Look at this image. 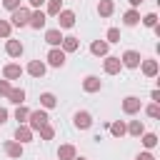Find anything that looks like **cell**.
<instances>
[{"label":"cell","mask_w":160,"mask_h":160,"mask_svg":"<svg viewBox=\"0 0 160 160\" xmlns=\"http://www.w3.org/2000/svg\"><path fill=\"white\" fill-rule=\"evenodd\" d=\"M48 122H50L48 110H42V108L30 110V115H28V128H30V130H40V128H45Z\"/></svg>","instance_id":"1"},{"label":"cell","mask_w":160,"mask_h":160,"mask_svg":"<svg viewBox=\"0 0 160 160\" xmlns=\"http://www.w3.org/2000/svg\"><path fill=\"white\" fill-rule=\"evenodd\" d=\"M28 22H30V10L28 8L20 5L18 10H12V15H10V25L12 28H25Z\"/></svg>","instance_id":"2"},{"label":"cell","mask_w":160,"mask_h":160,"mask_svg":"<svg viewBox=\"0 0 160 160\" xmlns=\"http://www.w3.org/2000/svg\"><path fill=\"white\" fill-rule=\"evenodd\" d=\"M72 125H75L78 130H90V128H92V115H90L88 110H78V112L72 115Z\"/></svg>","instance_id":"3"},{"label":"cell","mask_w":160,"mask_h":160,"mask_svg":"<svg viewBox=\"0 0 160 160\" xmlns=\"http://www.w3.org/2000/svg\"><path fill=\"white\" fill-rule=\"evenodd\" d=\"M140 52L138 50H125L122 52V58H120V62H122V68H130V70H135V68H140Z\"/></svg>","instance_id":"4"},{"label":"cell","mask_w":160,"mask_h":160,"mask_svg":"<svg viewBox=\"0 0 160 160\" xmlns=\"http://www.w3.org/2000/svg\"><path fill=\"white\" fill-rule=\"evenodd\" d=\"M140 108H142V100L138 95H128L122 100V112L125 115H135V112H140Z\"/></svg>","instance_id":"5"},{"label":"cell","mask_w":160,"mask_h":160,"mask_svg":"<svg viewBox=\"0 0 160 160\" xmlns=\"http://www.w3.org/2000/svg\"><path fill=\"white\" fill-rule=\"evenodd\" d=\"M102 70H105L108 75H118V72L122 70L120 58H115V55H105V60H102Z\"/></svg>","instance_id":"6"},{"label":"cell","mask_w":160,"mask_h":160,"mask_svg":"<svg viewBox=\"0 0 160 160\" xmlns=\"http://www.w3.org/2000/svg\"><path fill=\"white\" fill-rule=\"evenodd\" d=\"M75 25V12L72 10H60L58 12V30H68Z\"/></svg>","instance_id":"7"},{"label":"cell","mask_w":160,"mask_h":160,"mask_svg":"<svg viewBox=\"0 0 160 160\" xmlns=\"http://www.w3.org/2000/svg\"><path fill=\"white\" fill-rule=\"evenodd\" d=\"M140 68H142V75H145V78H155V75L160 72V65H158V60H152V58L140 60Z\"/></svg>","instance_id":"8"},{"label":"cell","mask_w":160,"mask_h":160,"mask_svg":"<svg viewBox=\"0 0 160 160\" xmlns=\"http://www.w3.org/2000/svg\"><path fill=\"white\" fill-rule=\"evenodd\" d=\"M82 90H85V92H100V90H102V80H100L98 75H88V78L82 80Z\"/></svg>","instance_id":"9"},{"label":"cell","mask_w":160,"mask_h":160,"mask_svg":"<svg viewBox=\"0 0 160 160\" xmlns=\"http://www.w3.org/2000/svg\"><path fill=\"white\" fill-rule=\"evenodd\" d=\"M22 50H25V48H22V42H20V40H12V38H8V40H5V52H8L10 58H20V55H22Z\"/></svg>","instance_id":"10"},{"label":"cell","mask_w":160,"mask_h":160,"mask_svg":"<svg viewBox=\"0 0 160 160\" xmlns=\"http://www.w3.org/2000/svg\"><path fill=\"white\" fill-rule=\"evenodd\" d=\"M48 65H52V68H62V65H65V52H62L60 48H52V50L48 52Z\"/></svg>","instance_id":"11"},{"label":"cell","mask_w":160,"mask_h":160,"mask_svg":"<svg viewBox=\"0 0 160 160\" xmlns=\"http://www.w3.org/2000/svg\"><path fill=\"white\" fill-rule=\"evenodd\" d=\"M20 75H22V68H20L18 62H8V65L2 68V78H5V80H20Z\"/></svg>","instance_id":"12"},{"label":"cell","mask_w":160,"mask_h":160,"mask_svg":"<svg viewBox=\"0 0 160 160\" xmlns=\"http://www.w3.org/2000/svg\"><path fill=\"white\" fill-rule=\"evenodd\" d=\"M2 150L8 152V158H22V145L18 140H5Z\"/></svg>","instance_id":"13"},{"label":"cell","mask_w":160,"mask_h":160,"mask_svg":"<svg viewBox=\"0 0 160 160\" xmlns=\"http://www.w3.org/2000/svg\"><path fill=\"white\" fill-rule=\"evenodd\" d=\"M80 48V40L75 38V35H68V38H62V42H60V50L68 55V52H75Z\"/></svg>","instance_id":"14"},{"label":"cell","mask_w":160,"mask_h":160,"mask_svg":"<svg viewBox=\"0 0 160 160\" xmlns=\"http://www.w3.org/2000/svg\"><path fill=\"white\" fill-rule=\"evenodd\" d=\"M72 158H78V150H75V145L65 142V145H60V148H58V160H72Z\"/></svg>","instance_id":"15"},{"label":"cell","mask_w":160,"mask_h":160,"mask_svg":"<svg viewBox=\"0 0 160 160\" xmlns=\"http://www.w3.org/2000/svg\"><path fill=\"white\" fill-rule=\"evenodd\" d=\"M45 42L52 45V48H60V42H62V32H60L58 28H50V30L45 32Z\"/></svg>","instance_id":"16"},{"label":"cell","mask_w":160,"mask_h":160,"mask_svg":"<svg viewBox=\"0 0 160 160\" xmlns=\"http://www.w3.org/2000/svg\"><path fill=\"white\" fill-rule=\"evenodd\" d=\"M45 70H48V68H45L42 60H30V62H28V72H30L32 78H42Z\"/></svg>","instance_id":"17"},{"label":"cell","mask_w":160,"mask_h":160,"mask_svg":"<svg viewBox=\"0 0 160 160\" xmlns=\"http://www.w3.org/2000/svg\"><path fill=\"white\" fill-rule=\"evenodd\" d=\"M15 140H18L20 145L30 142V140H32V130H30L28 125H18V130H15Z\"/></svg>","instance_id":"18"},{"label":"cell","mask_w":160,"mask_h":160,"mask_svg":"<svg viewBox=\"0 0 160 160\" xmlns=\"http://www.w3.org/2000/svg\"><path fill=\"white\" fill-rule=\"evenodd\" d=\"M45 20H48L45 12H42V10H35V12H30V22H28V25L35 28V30H40V28H45Z\"/></svg>","instance_id":"19"},{"label":"cell","mask_w":160,"mask_h":160,"mask_svg":"<svg viewBox=\"0 0 160 160\" xmlns=\"http://www.w3.org/2000/svg\"><path fill=\"white\" fill-rule=\"evenodd\" d=\"M108 48H110V45H108L105 40H92V42H90V52L98 55V58H105V55H108Z\"/></svg>","instance_id":"20"},{"label":"cell","mask_w":160,"mask_h":160,"mask_svg":"<svg viewBox=\"0 0 160 160\" xmlns=\"http://www.w3.org/2000/svg\"><path fill=\"white\" fill-rule=\"evenodd\" d=\"M125 132H130L132 138H140V135L145 132V125H142L140 120H130V122L125 125Z\"/></svg>","instance_id":"21"},{"label":"cell","mask_w":160,"mask_h":160,"mask_svg":"<svg viewBox=\"0 0 160 160\" xmlns=\"http://www.w3.org/2000/svg\"><path fill=\"white\" fill-rule=\"evenodd\" d=\"M98 12H100V18H110L115 12V2L112 0H100L98 2Z\"/></svg>","instance_id":"22"},{"label":"cell","mask_w":160,"mask_h":160,"mask_svg":"<svg viewBox=\"0 0 160 160\" xmlns=\"http://www.w3.org/2000/svg\"><path fill=\"white\" fill-rule=\"evenodd\" d=\"M8 100H10L12 105H22V100H25V90H22V88H12L10 95H8Z\"/></svg>","instance_id":"23"},{"label":"cell","mask_w":160,"mask_h":160,"mask_svg":"<svg viewBox=\"0 0 160 160\" xmlns=\"http://www.w3.org/2000/svg\"><path fill=\"white\" fill-rule=\"evenodd\" d=\"M40 105H42V110H50V108L58 105V98H55L52 92H42V95H40Z\"/></svg>","instance_id":"24"},{"label":"cell","mask_w":160,"mask_h":160,"mask_svg":"<svg viewBox=\"0 0 160 160\" xmlns=\"http://www.w3.org/2000/svg\"><path fill=\"white\" fill-rule=\"evenodd\" d=\"M122 22H125L128 28H132V25H138V22H140V12H138V10H128V12L122 15Z\"/></svg>","instance_id":"25"},{"label":"cell","mask_w":160,"mask_h":160,"mask_svg":"<svg viewBox=\"0 0 160 160\" xmlns=\"http://www.w3.org/2000/svg\"><path fill=\"white\" fill-rule=\"evenodd\" d=\"M108 128H110L112 138H122V135H125V122H122V120H115V122H110Z\"/></svg>","instance_id":"26"},{"label":"cell","mask_w":160,"mask_h":160,"mask_svg":"<svg viewBox=\"0 0 160 160\" xmlns=\"http://www.w3.org/2000/svg\"><path fill=\"white\" fill-rule=\"evenodd\" d=\"M28 115H30V110H28L25 105H18V108H15V120H18L20 125H25V122H28Z\"/></svg>","instance_id":"27"},{"label":"cell","mask_w":160,"mask_h":160,"mask_svg":"<svg viewBox=\"0 0 160 160\" xmlns=\"http://www.w3.org/2000/svg\"><path fill=\"white\" fill-rule=\"evenodd\" d=\"M140 138H142V145H145L148 150H152V148L158 145V135H155V132H142Z\"/></svg>","instance_id":"28"},{"label":"cell","mask_w":160,"mask_h":160,"mask_svg":"<svg viewBox=\"0 0 160 160\" xmlns=\"http://www.w3.org/2000/svg\"><path fill=\"white\" fill-rule=\"evenodd\" d=\"M60 10H62V0H48V15H55L58 18Z\"/></svg>","instance_id":"29"},{"label":"cell","mask_w":160,"mask_h":160,"mask_svg":"<svg viewBox=\"0 0 160 160\" xmlns=\"http://www.w3.org/2000/svg\"><path fill=\"white\" fill-rule=\"evenodd\" d=\"M38 132H40V138H42V140H52V138H55V128H52L50 122H48L45 128H40Z\"/></svg>","instance_id":"30"},{"label":"cell","mask_w":160,"mask_h":160,"mask_svg":"<svg viewBox=\"0 0 160 160\" xmlns=\"http://www.w3.org/2000/svg\"><path fill=\"white\" fill-rule=\"evenodd\" d=\"M140 20H142V25H145V28H155V25H158V15H155V12H148V15H145V18H140Z\"/></svg>","instance_id":"31"},{"label":"cell","mask_w":160,"mask_h":160,"mask_svg":"<svg viewBox=\"0 0 160 160\" xmlns=\"http://www.w3.org/2000/svg\"><path fill=\"white\" fill-rule=\"evenodd\" d=\"M105 42H108V45H110V42H120V30H118V28H110V30H108V40H105Z\"/></svg>","instance_id":"32"},{"label":"cell","mask_w":160,"mask_h":160,"mask_svg":"<svg viewBox=\"0 0 160 160\" xmlns=\"http://www.w3.org/2000/svg\"><path fill=\"white\" fill-rule=\"evenodd\" d=\"M145 112H148L150 118H160V102H150V105L145 108Z\"/></svg>","instance_id":"33"},{"label":"cell","mask_w":160,"mask_h":160,"mask_svg":"<svg viewBox=\"0 0 160 160\" xmlns=\"http://www.w3.org/2000/svg\"><path fill=\"white\" fill-rule=\"evenodd\" d=\"M10 30H12V25L8 22V20H0V38H10Z\"/></svg>","instance_id":"34"},{"label":"cell","mask_w":160,"mask_h":160,"mask_svg":"<svg viewBox=\"0 0 160 160\" xmlns=\"http://www.w3.org/2000/svg\"><path fill=\"white\" fill-rule=\"evenodd\" d=\"M10 90H12L10 80H0V95H2V98H8V95H10Z\"/></svg>","instance_id":"35"},{"label":"cell","mask_w":160,"mask_h":160,"mask_svg":"<svg viewBox=\"0 0 160 160\" xmlns=\"http://www.w3.org/2000/svg\"><path fill=\"white\" fill-rule=\"evenodd\" d=\"M2 8H8V10H18V8H20V0H2Z\"/></svg>","instance_id":"36"},{"label":"cell","mask_w":160,"mask_h":160,"mask_svg":"<svg viewBox=\"0 0 160 160\" xmlns=\"http://www.w3.org/2000/svg\"><path fill=\"white\" fill-rule=\"evenodd\" d=\"M135 160H155V155H152L150 150H145V152H140V155H138Z\"/></svg>","instance_id":"37"},{"label":"cell","mask_w":160,"mask_h":160,"mask_svg":"<svg viewBox=\"0 0 160 160\" xmlns=\"http://www.w3.org/2000/svg\"><path fill=\"white\" fill-rule=\"evenodd\" d=\"M30 2V8H35V10H40V5H45L48 0H28Z\"/></svg>","instance_id":"38"},{"label":"cell","mask_w":160,"mask_h":160,"mask_svg":"<svg viewBox=\"0 0 160 160\" xmlns=\"http://www.w3.org/2000/svg\"><path fill=\"white\" fill-rule=\"evenodd\" d=\"M5 122H8V110L0 108V125H5Z\"/></svg>","instance_id":"39"},{"label":"cell","mask_w":160,"mask_h":160,"mask_svg":"<svg viewBox=\"0 0 160 160\" xmlns=\"http://www.w3.org/2000/svg\"><path fill=\"white\" fill-rule=\"evenodd\" d=\"M150 98H152V102H160V90H152Z\"/></svg>","instance_id":"40"},{"label":"cell","mask_w":160,"mask_h":160,"mask_svg":"<svg viewBox=\"0 0 160 160\" xmlns=\"http://www.w3.org/2000/svg\"><path fill=\"white\" fill-rule=\"evenodd\" d=\"M128 2H130V5H132V10H135V8H138V5L142 2V0H128Z\"/></svg>","instance_id":"41"},{"label":"cell","mask_w":160,"mask_h":160,"mask_svg":"<svg viewBox=\"0 0 160 160\" xmlns=\"http://www.w3.org/2000/svg\"><path fill=\"white\" fill-rule=\"evenodd\" d=\"M72 160H88V158H72Z\"/></svg>","instance_id":"42"}]
</instances>
